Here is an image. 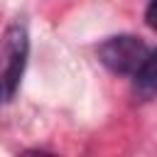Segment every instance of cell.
<instances>
[{"label":"cell","instance_id":"obj_3","mask_svg":"<svg viewBox=\"0 0 157 157\" xmlns=\"http://www.w3.org/2000/svg\"><path fill=\"white\" fill-rule=\"evenodd\" d=\"M132 91L140 101H150L157 96V49L147 56L145 66L132 76Z\"/></svg>","mask_w":157,"mask_h":157},{"label":"cell","instance_id":"obj_2","mask_svg":"<svg viewBox=\"0 0 157 157\" xmlns=\"http://www.w3.org/2000/svg\"><path fill=\"white\" fill-rule=\"evenodd\" d=\"M98 61L113 71V74H120V76H135L147 56L152 54V49L135 34H115V37H108L98 44Z\"/></svg>","mask_w":157,"mask_h":157},{"label":"cell","instance_id":"obj_1","mask_svg":"<svg viewBox=\"0 0 157 157\" xmlns=\"http://www.w3.org/2000/svg\"><path fill=\"white\" fill-rule=\"evenodd\" d=\"M29 56V34L27 27L15 20L5 27L2 34V101L12 103L15 93L20 91V81Z\"/></svg>","mask_w":157,"mask_h":157},{"label":"cell","instance_id":"obj_4","mask_svg":"<svg viewBox=\"0 0 157 157\" xmlns=\"http://www.w3.org/2000/svg\"><path fill=\"white\" fill-rule=\"evenodd\" d=\"M145 22H147V27L157 29V0H150V2H147V10H145Z\"/></svg>","mask_w":157,"mask_h":157}]
</instances>
